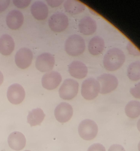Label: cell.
Segmentation results:
<instances>
[{"instance_id": "30", "label": "cell", "mask_w": 140, "mask_h": 151, "mask_svg": "<svg viewBox=\"0 0 140 151\" xmlns=\"http://www.w3.org/2000/svg\"><path fill=\"white\" fill-rule=\"evenodd\" d=\"M108 151H125L123 146L118 144H114L110 147Z\"/></svg>"}, {"instance_id": "16", "label": "cell", "mask_w": 140, "mask_h": 151, "mask_svg": "<svg viewBox=\"0 0 140 151\" xmlns=\"http://www.w3.org/2000/svg\"><path fill=\"white\" fill-rule=\"evenodd\" d=\"M6 24L12 30L19 29L23 24L24 17L21 12L17 10L10 11L6 17Z\"/></svg>"}, {"instance_id": "32", "label": "cell", "mask_w": 140, "mask_h": 151, "mask_svg": "<svg viewBox=\"0 0 140 151\" xmlns=\"http://www.w3.org/2000/svg\"><path fill=\"white\" fill-rule=\"evenodd\" d=\"M30 151V150H25V151Z\"/></svg>"}, {"instance_id": "26", "label": "cell", "mask_w": 140, "mask_h": 151, "mask_svg": "<svg viewBox=\"0 0 140 151\" xmlns=\"http://www.w3.org/2000/svg\"><path fill=\"white\" fill-rule=\"evenodd\" d=\"M130 93L134 98H140V83H138L134 87L130 90Z\"/></svg>"}, {"instance_id": "2", "label": "cell", "mask_w": 140, "mask_h": 151, "mask_svg": "<svg viewBox=\"0 0 140 151\" xmlns=\"http://www.w3.org/2000/svg\"><path fill=\"white\" fill-rule=\"evenodd\" d=\"M86 48L85 41L82 37L74 34L69 37L65 43V50L69 55L76 57L82 54Z\"/></svg>"}, {"instance_id": "1", "label": "cell", "mask_w": 140, "mask_h": 151, "mask_svg": "<svg viewBox=\"0 0 140 151\" xmlns=\"http://www.w3.org/2000/svg\"><path fill=\"white\" fill-rule=\"evenodd\" d=\"M125 60L126 56L124 52L119 48L114 47L109 49L105 55L103 65L106 70L113 72L120 68Z\"/></svg>"}, {"instance_id": "23", "label": "cell", "mask_w": 140, "mask_h": 151, "mask_svg": "<svg viewBox=\"0 0 140 151\" xmlns=\"http://www.w3.org/2000/svg\"><path fill=\"white\" fill-rule=\"evenodd\" d=\"M125 112L130 118L134 119L138 117L140 114V102L137 101H129L125 107Z\"/></svg>"}, {"instance_id": "11", "label": "cell", "mask_w": 140, "mask_h": 151, "mask_svg": "<svg viewBox=\"0 0 140 151\" xmlns=\"http://www.w3.org/2000/svg\"><path fill=\"white\" fill-rule=\"evenodd\" d=\"M62 81V77L59 72L51 71L44 75L42 78V85L47 90L56 89Z\"/></svg>"}, {"instance_id": "10", "label": "cell", "mask_w": 140, "mask_h": 151, "mask_svg": "<svg viewBox=\"0 0 140 151\" xmlns=\"http://www.w3.org/2000/svg\"><path fill=\"white\" fill-rule=\"evenodd\" d=\"M7 96L8 100L12 104L18 105L21 104L24 99L25 90L21 85L14 84L9 87Z\"/></svg>"}, {"instance_id": "31", "label": "cell", "mask_w": 140, "mask_h": 151, "mask_svg": "<svg viewBox=\"0 0 140 151\" xmlns=\"http://www.w3.org/2000/svg\"><path fill=\"white\" fill-rule=\"evenodd\" d=\"M4 81V76H3V74L1 73V71H0V86L2 84Z\"/></svg>"}, {"instance_id": "24", "label": "cell", "mask_w": 140, "mask_h": 151, "mask_svg": "<svg viewBox=\"0 0 140 151\" xmlns=\"http://www.w3.org/2000/svg\"><path fill=\"white\" fill-rule=\"evenodd\" d=\"M126 49L129 54L134 56H140V51L136 46L131 42H128L126 46Z\"/></svg>"}, {"instance_id": "9", "label": "cell", "mask_w": 140, "mask_h": 151, "mask_svg": "<svg viewBox=\"0 0 140 151\" xmlns=\"http://www.w3.org/2000/svg\"><path fill=\"white\" fill-rule=\"evenodd\" d=\"M33 53L31 50L26 47L19 49L15 57L16 64L17 67L22 69L29 68L32 63Z\"/></svg>"}, {"instance_id": "3", "label": "cell", "mask_w": 140, "mask_h": 151, "mask_svg": "<svg viewBox=\"0 0 140 151\" xmlns=\"http://www.w3.org/2000/svg\"><path fill=\"white\" fill-rule=\"evenodd\" d=\"M100 91V86L97 79L90 78L82 83L81 94L85 99L91 100L98 96Z\"/></svg>"}, {"instance_id": "14", "label": "cell", "mask_w": 140, "mask_h": 151, "mask_svg": "<svg viewBox=\"0 0 140 151\" xmlns=\"http://www.w3.org/2000/svg\"><path fill=\"white\" fill-rule=\"evenodd\" d=\"M78 29L80 33L83 35L85 36L92 35L96 31V22L90 17H84L79 22Z\"/></svg>"}, {"instance_id": "28", "label": "cell", "mask_w": 140, "mask_h": 151, "mask_svg": "<svg viewBox=\"0 0 140 151\" xmlns=\"http://www.w3.org/2000/svg\"><path fill=\"white\" fill-rule=\"evenodd\" d=\"M46 2L52 8L59 6L64 2L63 0H46Z\"/></svg>"}, {"instance_id": "13", "label": "cell", "mask_w": 140, "mask_h": 151, "mask_svg": "<svg viewBox=\"0 0 140 151\" xmlns=\"http://www.w3.org/2000/svg\"><path fill=\"white\" fill-rule=\"evenodd\" d=\"M68 71L72 77L82 79L87 76L88 69L86 65L80 61H74L69 65Z\"/></svg>"}, {"instance_id": "5", "label": "cell", "mask_w": 140, "mask_h": 151, "mask_svg": "<svg viewBox=\"0 0 140 151\" xmlns=\"http://www.w3.org/2000/svg\"><path fill=\"white\" fill-rule=\"evenodd\" d=\"M97 80L100 85V93L102 94H107L113 91L119 85L117 78L111 74H102L98 77Z\"/></svg>"}, {"instance_id": "20", "label": "cell", "mask_w": 140, "mask_h": 151, "mask_svg": "<svg viewBox=\"0 0 140 151\" xmlns=\"http://www.w3.org/2000/svg\"><path fill=\"white\" fill-rule=\"evenodd\" d=\"M14 41L11 36L4 34L0 37V53L1 54L9 55L14 51Z\"/></svg>"}, {"instance_id": "17", "label": "cell", "mask_w": 140, "mask_h": 151, "mask_svg": "<svg viewBox=\"0 0 140 151\" xmlns=\"http://www.w3.org/2000/svg\"><path fill=\"white\" fill-rule=\"evenodd\" d=\"M31 11L34 18L38 20H44L47 18L49 13L48 7L40 1L34 2L31 8Z\"/></svg>"}, {"instance_id": "7", "label": "cell", "mask_w": 140, "mask_h": 151, "mask_svg": "<svg viewBox=\"0 0 140 151\" xmlns=\"http://www.w3.org/2000/svg\"><path fill=\"white\" fill-rule=\"evenodd\" d=\"M48 24L52 31L60 33L66 29L69 25V20L64 13H55L49 18Z\"/></svg>"}, {"instance_id": "19", "label": "cell", "mask_w": 140, "mask_h": 151, "mask_svg": "<svg viewBox=\"0 0 140 151\" xmlns=\"http://www.w3.org/2000/svg\"><path fill=\"white\" fill-rule=\"evenodd\" d=\"M105 47L104 40L99 36H95L91 39L88 44L89 52L94 56L101 54Z\"/></svg>"}, {"instance_id": "8", "label": "cell", "mask_w": 140, "mask_h": 151, "mask_svg": "<svg viewBox=\"0 0 140 151\" xmlns=\"http://www.w3.org/2000/svg\"><path fill=\"white\" fill-rule=\"evenodd\" d=\"M55 64L54 56L49 53H44L39 55L36 60V67L40 72L51 71Z\"/></svg>"}, {"instance_id": "4", "label": "cell", "mask_w": 140, "mask_h": 151, "mask_svg": "<svg viewBox=\"0 0 140 151\" xmlns=\"http://www.w3.org/2000/svg\"><path fill=\"white\" fill-rule=\"evenodd\" d=\"M79 87V83L76 80L72 78L66 79L59 90L60 97L66 100H72L77 95Z\"/></svg>"}, {"instance_id": "29", "label": "cell", "mask_w": 140, "mask_h": 151, "mask_svg": "<svg viewBox=\"0 0 140 151\" xmlns=\"http://www.w3.org/2000/svg\"><path fill=\"white\" fill-rule=\"evenodd\" d=\"M10 3L9 0H0V13L5 11Z\"/></svg>"}, {"instance_id": "25", "label": "cell", "mask_w": 140, "mask_h": 151, "mask_svg": "<svg viewBox=\"0 0 140 151\" xmlns=\"http://www.w3.org/2000/svg\"><path fill=\"white\" fill-rule=\"evenodd\" d=\"M31 2V0H14L13 2L16 6L19 8L23 9L27 7Z\"/></svg>"}, {"instance_id": "27", "label": "cell", "mask_w": 140, "mask_h": 151, "mask_svg": "<svg viewBox=\"0 0 140 151\" xmlns=\"http://www.w3.org/2000/svg\"><path fill=\"white\" fill-rule=\"evenodd\" d=\"M88 151H106V149L103 145L97 143L91 145L89 147Z\"/></svg>"}, {"instance_id": "15", "label": "cell", "mask_w": 140, "mask_h": 151, "mask_svg": "<svg viewBox=\"0 0 140 151\" xmlns=\"http://www.w3.org/2000/svg\"><path fill=\"white\" fill-rule=\"evenodd\" d=\"M8 142L9 146L12 149L20 151L23 149L26 145V138L21 132H14L9 136Z\"/></svg>"}, {"instance_id": "6", "label": "cell", "mask_w": 140, "mask_h": 151, "mask_svg": "<svg viewBox=\"0 0 140 151\" xmlns=\"http://www.w3.org/2000/svg\"><path fill=\"white\" fill-rule=\"evenodd\" d=\"M98 132V127L92 120L86 119L80 124L78 132L80 137L84 140H90L96 137Z\"/></svg>"}, {"instance_id": "12", "label": "cell", "mask_w": 140, "mask_h": 151, "mask_svg": "<svg viewBox=\"0 0 140 151\" xmlns=\"http://www.w3.org/2000/svg\"><path fill=\"white\" fill-rule=\"evenodd\" d=\"M73 115V108L70 104L66 102H61L56 107L54 110L55 118L60 123L68 122Z\"/></svg>"}, {"instance_id": "22", "label": "cell", "mask_w": 140, "mask_h": 151, "mask_svg": "<svg viewBox=\"0 0 140 151\" xmlns=\"http://www.w3.org/2000/svg\"><path fill=\"white\" fill-rule=\"evenodd\" d=\"M127 75L128 78L133 82H136L140 80V61H136L129 64L127 70Z\"/></svg>"}, {"instance_id": "21", "label": "cell", "mask_w": 140, "mask_h": 151, "mask_svg": "<svg viewBox=\"0 0 140 151\" xmlns=\"http://www.w3.org/2000/svg\"><path fill=\"white\" fill-rule=\"evenodd\" d=\"M45 116V114L44 113L43 110L40 108L32 109L31 111L29 112L27 117L28 122L31 127L40 125L44 121Z\"/></svg>"}, {"instance_id": "18", "label": "cell", "mask_w": 140, "mask_h": 151, "mask_svg": "<svg viewBox=\"0 0 140 151\" xmlns=\"http://www.w3.org/2000/svg\"><path fill=\"white\" fill-rule=\"evenodd\" d=\"M63 6L66 12L72 15L79 14L86 9V6L77 0H67Z\"/></svg>"}]
</instances>
